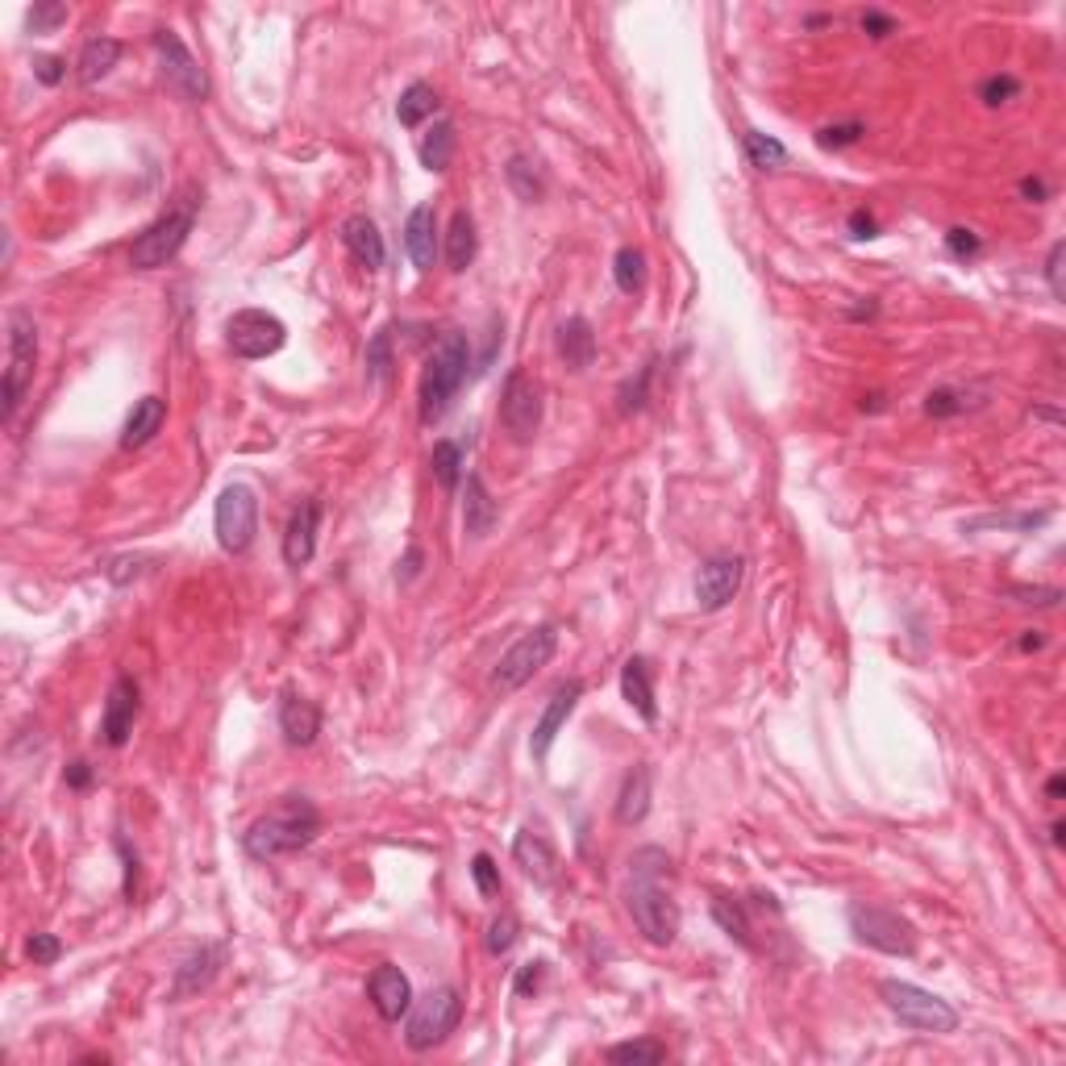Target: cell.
Listing matches in <instances>:
<instances>
[{
	"label": "cell",
	"instance_id": "59",
	"mask_svg": "<svg viewBox=\"0 0 1066 1066\" xmlns=\"http://www.w3.org/2000/svg\"><path fill=\"white\" fill-rule=\"evenodd\" d=\"M1021 196H1025V200H1033V205H1042V200H1046V184H1042V180H1033V175H1025V180H1021Z\"/></svg>",
	"mask_w": 1066,
	"mask_h": 1066
},
{
	"label": "cell",
	"instance_id": "47",
	"mask_svg": "<svg viewBox=\"0 0 1066 1066\" xmlns=\"http://www.w3.org/2000/svg\"><path fill=\"white\" fill-rule=\"evenodd\" d=\"M25 954H30L39 967H51V962H58V958H63V942H58L55 933H30Z\"/></svg>",
	"mask_w": 1066,
	"mask_h": 1066
},
{
	"label": "cell",
	"instance_id": "41",
	"mask_svg": "<svg viewBox=\"0 0 1066 1066\" xmlns=\"http://www.w3.org/2000/svg\"><path fill=\"white\" fill-rule=\"evenodd\" d=\"M605 1058H609V1063H617V1066H626V1063H666V1046H659V1042H621V1046H612Z\"/></svg>",
	"mask_w": 1066,
	"mask_h": 1066
},
{
	"label": "cell",
	"instance_id": "53",
	"mask_svg": "<svg viewBox=\"0 0 1066 1066\" xmlns=\"http://www.w3.org/2000/svg\"><path fill=\"white\" fill-rule=\"evenodd\" d=\"M542 979H546V962H542V958H537V962H525L513 979V991L516 996H533V991L542 988Z\"/></svg>",
	"mask_w": 1066,
	"mask_h": 1066
},
{
	"label": "cell",
	"instance_id": "36",
	"mask_svg": "<svg viewBox=\"0 0 1066 1066\" xmlns=\"http://www.w3.org/2000/svg\"><path fill=\"white\" fill-rule=\"evenodd\" d=\"M713 921L721 925V933H729L738 946L754 950V937H750V916H746L742 900H729V895H713Z\"/></svg>",
	"mask_w": 1066,
	"mask_h": 1066
},
{
	"label": "cell",
	"instance_id": "43",
	"mask_svg": "<svg viewBox=\"0 0 1066 1066\" xmlns=\"http://www.w3.org/2000/svg\"><path fill=\"white\" fill-rule=\"evenodd\" d=\"M63 21H67V4H58V0H39V4L25 13L30 34H51V30H58Z\"/></svg>",
	"mask_w": 1066,
	"mask_h": 1066
},
{
	"label": "cell",
	"instance_id": "45",
	"mask_svg": "<svg viewBox=\"0 0 1066 1066\" xmlns=\"http://www.w3.org/2000/svg\"><path fill=\"white\" fill-rule=\"evenodd\" d=\"M862 133H867V126H862V121L825 126V130H817V146H825V151H841V146H855Z\"/></svg>",
	"mask_w": 1066,
	"mask_h": 1066
},
{
	"label": "cell",
	"instance_id": "12",
	"mask_svg": "<svg viewBox=\"0 0 1066 1066\" xmlns=\"http://www.w3.org/2000/svg\"><path fill=\"white\" fill-rule=\"evenodd\" d=\"M154 51H159V63H163V79H167V88L175 96H184V100H205L209 96L205 67L196 63V55L184 46V39L175 30H167V25L154 30Z\"/></svg>",
	"mask_w": 1066,
	"mask_h": 1066
},
{
	"label": "cell",
	"instance_id": "6",
	"mask_svg": "<svg viewBox=\"0 0 1066 1066\" xmlns=\"http://www.w3.org/2000/svg\"><path fill=\"white\" fill-rule=\"evenodd\" d=\"M34 367H39V325L25 308H13L9 313V371H4V409H0V421L13 425L18 417L21 400H25V388L34 383Z\"/></svg>",
	"mask_w": 1066,
	"mask_h": 1066
},
{
	"label": "cell",
	"instance_id": "17",
	"mask_svg": "<svg viewBox=\"0 0 1066 1066\" xmlns=\"http://www.w3.org/2000/svg\"><path fill=\"white\" fill-rule=\"evenodd\" d=\"M367 996H371V1009L380 1012L388 1025H396L400 1016L413 1009V983H409V975L400 971V967H392V962H383V967L371 971V979H367Z\"/></svg>",
	"mask_w": 1066,
	"mask_h": 1066
},
{
	"label": "cell",
	"instance_id": "51",
	"mask_svg": "<svg viewBox=\"0 0 1066 1066\" xmlns=\"http://www.w3.org/2000/svg\"><path fill=\"white\" fill-rule=\"evenodd\" d=\"M1009 596L1016 600V605H1037V609H1054V605L1063 600V591L1058 588H1009Z\"/></svg>",
	"mask_w": 1066,
	"mask_h": 1066
},
{
	"label": "cell",
	"instance_id": "28",
	"mask_svg": "<svg viewBox=\"0 0 1066 1066\" xmlns=\"http://www.w3.org/2000/svg\"><path fill=\"white\" fill-rule=\"evenodd\" d=\"M558 355L572 371H588L596 362V329L588 317H572L558 325Z\"/></svg>",
	"mask_w": 1066,
	"mask_h": 1066
},
{
	"label": "cell",
	"instance_id": "37",
	"mask_svg": "<svg viewBox=\"0 0 1066 1066\" xmlns=\"http://www.w3.org/2000/svg\"><path fill=\"white\" fill-rule=\"evenodd\" d=\"M429 467H434V479H438L446 492H455L458 483H463V467H467V458H463V446L450 438L434 442V455H429Z\"/></svg>",
	"mask_w": 1066,
	"mask_h": 1066
},
{
	"label": "cell",
	"instance_id": "16",
	"mask_svg": "<svg viewBox=\"0 0 1066 1066\" xmlns=\"http://www.w3.org/2000/svg\"><path fill=\"white\" fill-rule=\"evenodd\" d=\"M579 696H584V684H579V679H567V684L558 687L551 700H546V708H542V717H537V725H533V733H530L533 762H546L554 738H558V729L567 725V717H572L575 705H579Z\"/></svg>",
	"mask_w": 1066,
	"mask_h": 1066
},
{
	"label": "cell",
	"instance_id": "54",
	"mask_svg": "<svg viewBox=\"0 0 1066 1066\" xmlns=\"http://www.w3.org/2000/svg\"><path fill=\"white\" fill-rule=\"evenodd\" d=\"M862 30H867L871 39H888V34H895V18L879 13V9H867V13H862Z\"/></svg>",
	"mask_w": 1066,
	"mask_h": 1066
},
{
	"label": "cell",
	"instance_id": "46",
	"mask_svg": "<svg viewBox=\"0 0 1066 1066\" xmlns=\"http://www.w3.org/2000/svg\"><path fill=\"white\" fill-rule=\"evenodd\" d=\"M471 879H476L479 895H500V867H496L492 855H476L471 858Z\"/></svg>",
	"mask_w": 1066,
	"mask_h": 1066
},
{
	"label": "cell",
	"instance_id": "42",
	"mask_svg": "<svg viewBox=\"0 0 1066 1066\" xmlns=\"http://www.w3.org/2000/svg\"><path fill=\"white\" fill-rule=\"evenodd\" d=\"M516 933H521L516 916L513 913H500V916H492V925H488V937H483V946H488V954H492V958H500V954H509L516 946Z\"/></svg>",
	"mask_w": 1066,
	"mask_h": 1066
},
{
	"label": "cell",
	"instance_id": "58",
	"mask_svg": "<svg viewBox=\"0 0 1066 1066\" xmlns=\"http://www.w3.org/2000/svg\"><path fill=\"white\" fill-rule=\"evenodd\" d=\"M421 563H425V554H421V546H409V554H404V563H400L404 572H396L400 584H409V579H417V575H421Z\"/></svg>",
	"mask_w": 1066,
	"mask_h": 1066
},
{
	"label": "cell",
	"instance_id": "11",
	"mask_svg": "<svg viewBox=\"0 0 1066 1066\" xmlns=\"http://www.w3.org/2000/svg\"><path fill=\"white\" fill-rule=\"evenodd\" d=\"M226 342L238 359H266L287 342V325L266 308H238L226 322Z\"/></svg>",
	"mask_w": 1066,
	"mask_h": 1066
},
{
	"label": "cell",
	"instance_id": "8",
	"mask_svg": "<svg viewBox=\"0 0 1066 1066\" xmlns=\"http://www.w3.org/2000/svg\"><path fill=\"white\" fill-rule=\"evenodd\" d=\"M554 650H558V629L554 626H537V629H530V633H521L513 646L500 654V663H496V671H492V687L496 692H516V687H525L542 666L551 663Z\"/></svg>",
	"mask_w": 1066,
	"mask_h": 1066
},
{
	"label": "cell",
	"instance_id": "5",
	"mask_svg": "<svg viewBox=\"0 0 1066 1066\" xmlns=\"http://www.w3.org/2000/svg\"><path fill=\"white\" fill-rule=\"evenodd\" d=\"M626 909L650 946H671L679 937V904L671 900V892L654 875L629 879Z\"/></svg>",
	"mask_w": 1066,
	"mask_h": 1066
},
{
	"label": "cell",
	"instance_id": "3",
	"mask_svg": "<svg viewBox=\"0 0 1066 1066\" xmlns=\"http://www.w3.org/2000/svg\"><path fill=\"white\" fill-rule=\"evenodd\" d=\"M196 213H200V196L188 192L180 205H172L159 221H151V226L133 238L130 266H138V271H159V266L172 263L175 254L184 250V242H188L192 226H196Z\"/></svg>",
	"mask_w": 1066,
	"mask_h": 1066
},
{
	"label": "cell",
	"instance_id": "39",
	"mask_svg": "<svg viewBox=\"0 0 1066 1066\" xmlns=\"http://www.w3.org/2000/svg\"><path fill=\"white\" fill-rule=\"evenodd\" d=\"M971 404H979V400H971V392L967 388H933L929 396H925V417H958V413H967Z\"/></svg>",
	"mask_w": 1066,
	"mask_h": 1066
},
{
	"label": "cell",
	"instance_id": "57",
	"mask_svg": "<svg viewBox=\"0 0 1066 1066\" xmlns=\"http://www.w3.org/2000/svg\"><path fill=\"white\" fill-rule=\"evenodd\" d=\"M63 783H67L72 792H88V787H93V766H88V762H72V766L63 771Z\"/></svg>",
	"mask_w": 1066,
	"mask_h": 1066
},
{
	"label": "cell",
	"instance_id": "23",
	"mask_svg": "<svg viewBox=\"0 0 1066 1066\" xmlns=\"http://www.w3.org/2000/svg\"><path fill=\"white\" fill-rule=\"evenodd\" d=\"M342 247L359 259L367 271H380L383 259H388V247H383V233L380 226L367 217V213H355V217H346L342 221Z\"/></svg>",
	"mask_w": 1066,
	"mask_h": 1066
},
{
	"label": "cell",
	"instance_id": "33",
	"mask_svg": "<svg viewBox=\"0 0 1066 1066\" xmlns=\"http://www.w3.org/2000/svg\"><path fill=\"white\" fill-rule=\"evenodd\" d=\"M646 254L638 247H621L617 254H612V280H617V287L626 292V296H642L646 292Z\"/></svg>",
	"mask_w": 1066,
	"mask_h": 1066
},
{
	"label": "cell",
	"instance_id": "14",
	"mask_svg": "<svg viewBox=\"0 0 1066 1066\" xmlns=\"http://www.w3.org/2000/svg\"><path fill=\"white\" fill-rule=\"evenodd\" d=\"M742 575H746V563L738 558V554H717V558H708L705 567H700V575H696V605H700L705 612L725 609V605L738 596V588H742Z\"/></svg>",
	"mask_w": 1066,
	"mask_h": 1066
},
{
	"label": "cell",
	"instance_id": "15",
	"mask_svg": "<svg viewBox=\"0 0 1066 1066\" xmlns=\"http://www.w3.org/2000/svg\"><path fill=\"white\" fill-rule=\"evenodd\" d=\"M133 721H138V684L130 675H117L113 687H109V700H105V713H100V742L121 750L130 742Z\"/></svg>",
	"mask_w": 1066,
	"mask_h": 1066
},
{
	"label": "cell",
	"instance_id": "29",
	"mask_svg": "<svg viewBox=\"0 0 1066 1066\" xmlns=\"http://www.w3.org/2000/svg\"><path fill=\"white\" fill-rule=\"evenodd\" d=\"M121 55H126V46L117 39H109V34H96V39L84 42V51H79V84H100V79L113 72L117 63H121Z\"/></svg>",
	"mask_w": 1066,
	"mask_h": 1066
},
{
	"label": "cell",
	"instance_id": "13",
	"mask_svg": "<svg viewBox=\"0 0 1066 1066\" xmlns=\"http://www.w3.org/2000/svg\"><path fill=\"white\" fill-rule=\"evenodd\" d=\"M500 425L521 446L533 442V434L542 429V388L525 371H513L504 380V392H500Z\"/></svg>",
	"mask_w": 1066,
	"mask_h": 1066
},
{
	"label": "cell",
	"instance_id": "32",
	"mask_svg": "<svg viewBox=\"0 0 1066 1066\" xmlns=\"http://www.w3.org/2000/svg\"><path fill=\"white\" fill-rule=\"evenodd\" d=\"M438 113V93L429 84H409L396 100V121L404 130H417L425 117Z\"/></svg>",
	"mask_w": 1066,
	"mask_h": 1066
},
{
	"label": "cell",
	"instance_id": "4",
	"mask_svg": "<svg viewBox=\"0 0 1066 1066\" xmlns=\"http://www.w3.org/2000/svg\"><path fill=\"white\" fill-rule=\"evenodd\" d=\"M879 996L892 1012L900 1025L916 1029V1033H954L958 1029V1012L933 996V991L916 988V983H904V979H883L879 983Z\"/></svg>",
	"mask_w": 1066,
	"mask_h": 1066
},
{
	"label": "cell",
	"instance_id": "55",
	"mask_svg": "<svg viewBox=\"0 0 1066 1066\" xmlns=\"http://www.w3.org/2000/svg\"><path fill=\"white\" fill-rule=\"evenodd\" d=\"M850 238H858V242H867V238H879L875 217H871L867 209H855V213H850Z\"/></svg>",
	"mask_w": 1066,
	"mask_h": 1066
},
{
	"label": "cell",
	"instance_id": "27",
	"mask_svg": "<svg viewBox=\"0 0 1066 1066\" xmlns=\"http://www.w3.org/2000/svg\"><path fill=\"white\" fill-rule=\"evenodd\" d=\"M163 421H167V400L142 396L130 409V417H126V429H121V446H126V450H138V446H146V442H151L154 434L163 429Z\"/></svg>",
	"mask_w": 1066,
	"mask_h": 1066
},
{
	"label": "cell",
	"instance_id": "52",
	"mask_svg": "<svg viewBox=\"0 0 1066 1066\" xmlns=\"http://www.w3.org/2000/svg\"><path fill=\"white\" fill-rule=\"evenodd\" d=\"M1063 254H1066V242H1054L1046 254V280H1049V292L1063 301L1066 296V284H1063Z\"/></svg>",
	"mask_w": 1066,
	"mask_h": 1066
},
{
	"label": "cell",
	"instance_id": "50",
	"mask_svg": "<svg viewBox=\"0 0 1066 1066\" xmlns=\"http://www.w3.org/2000/svg\"><path fill=\"white\" fill-rule=\"evenodd\" d=\"M946 250H950L954 259H975L979 250H983V242H979V233H971V229H950L946 233Z\"/></svg>",
	"mask_w": 1066,
	"mask_h": 1066
},
{
	"label": "cell",
	"instance_id": "10",
	"mask_svg": "<svg viewBox=\"0 0 1066 1066\" xmlns=\"http://www.w3.org/2000/svg\"><path fill=\"white\" fill-rule=\"evenodd\" d=\"M458 1021H463V1000H458V991L434 988L425 1000H417V1009H413V1016H409V1029H404V1042H409V1049L425 1054V1049L442 1046V1042L458 1029Z\"/></svg>",
	"mask_w": 1066,
	"mask_h": 1066
},
{
	"label": "cell",
	"instance_id": "24",
	"mask_svg": "<svg viewBox=\"0 0 1066 1066\" xmlns=\"http://www.w3.org/2000/svg\"><path fill=\"white\" fill-rule=\"evenodd\" d=\"M650 796H654V771L646 762H638L621 780V792H617V820L621 825H642L650 813Z\"/></svg>",
	"mask_w": 1066,
	"mask_h": 1066
},
{
	"label": "cell",
	"instance_id": "30",
	"mask_svg": "<svg viewBox=\"0 0 1066 1066\" xmlns=\"http://www.w3.org/2000/svg\"><path fill=\"white\" fill-rule=\"evenodd\" d=\"M455 146H458V133H455V121H434L429 126V133L417 142V159L425 172H446L450 163H455Z\"/></svg>",
	"mask_w": 1066,
	"mask_h": 1066
},
{
	"label": "cell",
	"instance_id": "18",
	"mask_svg": "<svg viewBox=\"0 0 1066 1066\" xmlns=\"http://www.w3.org/2000/svg\"><path fill=\"white\" fill-rule=\"evenodd\" d=\"M280 729H284L287 746H296V750L313 746L317 733H322V708L313 705L308 696H301V692L284 687V696H280Z\"/></svg>",
	"mask_w": 1066,
	"mask_h": 1066
},
{
	"label": "cell",
	"instance_id": "62",
	"mask_svg": "<svg viewBox=\"0 0 1066 1066\" xmlns=\"http://www.w3.org/2000/svg\"><path fill=\"white\" fill-rule=\"evenodd\" d=\"M858 409H862V413H879V409H883V396H879V392H871V396H862V404H858Z\"/></svg>",
	"mask_w": 1066,
	"mask_h": 1066
},
{
	"label": "cell",
	"instance_id": "20",
	"mask_svg": "<svg viewBox=\"0 0 1066 1066\" xmlns=\"http://www.w3.org/2000/svg\"><path fill=\"white\" fill-rule=\"evenodd\" d=\"M221 962H226V946H196V950L175 967V983H172V996L175 1000H184V996H196V991H205L217 979V971H221Z\"/></svg>",
	"mask_w": 1066,
	"mask_h": 1066
},
{
	"label": "cell",
	"instance_id": "19",
	"mask_svg": "<svg viewBox=\"0 0 1066 1066\" xmlns=\"http://www.w3.org/2000/svg\"><path fill=\"white\" fill-rule=\"evenodd\" d=\"M317 530H322V504L317 500H305L292 521H287L284 533V563L287 567H308L313 554H317Z\"/></svg>",
	"mask_w": 1066,
	"mask_h": 1066
},
{
	"label": "cell",
	"instance_id": "60",
	"mask_svg": "<svg viewBox=\"0 0 1066 1066\" xmlns=\"http://www.w3.org/2000/svg\"><path fill=\"white\" fill-rule=\"evenodd\" d=\"M1016 646H1021V650H1025V654H1029V650H1042V646H1046V638H1042L1037 629H1025V638H1021Z\"/></svg>",
	"mask_w": 1066,
	"mask_h": 1066
},
{
	"label": "cell",
	"instance_id": "38",
	"mask_svg": "<svg viewBox=\"0 0 1066 1066\" xmlns=\"http://www.w3.org/2000/svg\"><path fill=\"white\" fill-rule=\"evenodd\" d=\"M392 367H396V355H392V329L383 325L376 329V338L367 342V383L371 388H383L392 380Z\"/></svg>",
	"mask_w": 1066,
	"mask_h": 1066
},
{
	"label": "cell",
	"instance_id": "7",
	"mask_svg": "<svg viewBox=\"0 0 1066 1066\" xmlns=\"http://www.w3.org/2000/svg\"><path fill=\"white\" fill-rule=\"evenodd\" d=\"M850 933H855L862 946H871L879 954H892V958H913L916 954V929L909 916L892 913L883 904H850Z\"/></svg>",
	"mask_w": 1066,
	"mask_h": 1066
},
{
	"label": "cell",
	"instance_id": "44",
	"mask_svg": "<svg viewBox=\"0 0 1066 1066\" xmlns=\"http://www.w3.org/2000/svg\"><path fill=\"white\" fill-rule=\"evenodd\" d=\"M1016 93H1021V79H1016V76H988L983 84H979V100H983V105H991V109L1009 105Z\"/></svg>",
	"mask_w": 1066,
	"mask_h": 1066
},
{
	"label": "cell",
	"instance_id": "2",
	"mask_svg": "<svg viewBox=\"0 0 1066 1066\" xmlns=\"http://www.w3.org/2000/svg\"><path fill=\"white\" fill-rule=\"evenodd\" d=\"M467 367H471V342H467V334H442L434 355L421 367V383H417V409L425 425L446 417V409L455 404L458 388L467 383Z\"/></svg>",
	"mask_w": 1066,
	"mask_h": 1066
},
{
	"label": "cell",
	"instance_id": "1",
	"mask_svg": "<svg viewBox=\"0 0 1066 1066\" xmlns=\"http://www.w3.org/2000/svg\"><path fill=\"white\" fill-rule=\"evenodd\" d=\"M317 834H322V813H317V804H313L308 796H280L271 808H266L263 817L250 825L242 846H247L250 858L271 862V858L296 855V850L313 846Z\"/></svg>",
	"mask_w": 1066,
	"mask_h": 1066
},
{
	"label": "cell",
	"instance_id": "40",
	"mask_svg": "<svg viewBox=\"0 0 1066 1066\" xmlns=\"http://www.w3.org/2000/svg\"><path fill=\"white\" fill-rule=\"evenodd\" d=\"M654 367H659V362L650 359L646 367L638 371V380H626V383H621V392H617V409H621L626 417H629V413H642V409H646L650 380H654Z\"/></svg>",
	"mask_w": 1066,
	"mask_h": 1066
},
{
	"label": "cell",
	"instance_id": "56",
	"mask_svg": "<svg viewBox=\"0 0 1066 1066\" xmlns=\"http://www.w3.org/2000/svg\"><path fill=\"white\" fill-rule=\"evenodd\" d=\"M117 850H121V862H126V895H130L133 904V892H138V855L130 850V841L117 838Z\"/></svg>",
	"mask_w": 1066,
	"mask_h": 1066
},
{
	"label": "cell",
	"instance_id": "34",
	"mask_svg": "<svg viewBox=\"0 0 1066 1066\" xmlns=\"http://www.w3.org/2000/svg\"><path fill=\"white\" fill-rule=\"evenodd\" d=\"M504 180H509V188L525 200V205H537L542 196H546V175L537 172V163L533 159H525V154H513L509 159V167H504Z\"/></svg>",
	"mask_w": 1066,
	"mask_h": 1066
},
{
	"label": "cell",
	"instance_id": "49",
	"mask_svg": "<svg viewBox=\"0 0 1066 1066\" xmlns=\"http://www.w3.org/2000/svg\"><path fill=\"white\" fill-rule=\"evenodd\" d=\"M991 525H1000V530H1037V525H1046V513H1025V516H983V521H975L971 530H991Z\"/></svg>",
	"mask_w": 1066,
	"mask_h": 1066
},
{
	"label": "cell",
	"instance_id": "31",
	"mask_svg": "<svg viewBox=\"0 0 1066 1066\" xmlns=\"http://www.w3.org/2000/svg\"><path fill=\"white\" fill-rule=\"evenodd\" d=\"M476 250H479L476 217L467 209H458L450 217V229H446V263H450V271H467V266L476 263Z\"/></svg>",
	"mask_w": 1066,
	"mask_h": 1066
},
{
	"label": "cell",
	"instance_id": "21",
	"mask_svg": "<svg viewBox=\"0 0 1066 1066\" xmlns=\"http://www.w3.org/2000/svg\"><path fill=\"white\" fill-rule=\"evenodd\" d=\"M404 250L417 271H434V259H438V213L434 205H417L404 221Z\"/></svg>",
	"mask_w": 1066,
	"mask_h": 1066
},
{
	"label": "cell",
	"instance_id": "9",
	"mask_svg": "<svg viewBox=\"0 0 1066 1066\" xmlns=\"http://www.w3.org/2000/svg\"><path fill=\"white\" fill-rule=\"evenodd\" d=\"M213 530H217V546L226 554H247L254 533H259V496H254V488L229 483L226 492L217 496Z\"/></svg>",
	"mask_w": 1066,
	"mask_h": 1066
},
{
	"label": "cell",
	"instance_id": "25",
	"mask_svg": "<svg viewBox=\"0 0 1066 1066\" xmlns=\"http://www.w3.org/2000/svg\"><path fill=\"white\" fill-rule=\"evenodd\" d=\"M621 696H626V705L642 717L646 725L659 721V705H654V675H650V663L646 659H629L626 666H621Z\"/></svg>",
	"mask_w": 1066,
	"mask_h": 1066
},
{
	"label": "cell",
	"instance_id": "48",
	"mask_svg": "<svg viewBox=\"0 0 1066 1066\" xmlns=\"http://www.w3.org/2000/svg\"><path fill=\"white\" fill-rule=\"evenodd\" d=\"M34 79H39V84H46V88H58V84L67 79V58L39 55V58H34Z\"/></svg>",
	"mask_w": 1066,
	"mask_h": 1066
},
{
	"label": "cell",
	"instance_id": "61",
	"mask_svg": "<svg viewBox=\"0 0 1066 1066\" xmlns=\"http://www.w3.org/2000/svg\"><path fill=\"white\" fill-rule=\"evenodd\" d=\"M1063 792H1066V780H1063V775H1054V780L1046 783V796L1049 800H1063Z\"/></svg>",
	"mask_w": 1066,
	"mask_h": 1066
},
{
	"label": "cell",
	"instance_id": "22",
	"mask_svg": "<svg viewBox=\"0 0 1066 1066\" xmlns=\"http://www.w3.org/2000/svg\"><path fill=\"white\" fill-rule=\"evenodd\" d=\"M513 858L533 883H554V875H558V855H554L551 838L537 834V829H521V834H516Z\"/></svg>",
	"mask_w": 1066,
	"mask_h": 1066
},
{
	"label": "cell",
	"instance_id": "26",
	"mask_svg": "<svg viewBox=\"0 0 1066 1066\" xmlns=\"http://www.w3.org/2000/svg\"><path fill=\"white\" fill-rule=\"evenodd\" d=\"M500 521V509H496L488 483L479 476H467V492H463V530L471 537H488Z\"/></svg>",
	"mask_w": 1066,
	"mask_h": 1066
},
{
	"label": "cell",
	"instance_id": "35",
	"mask_svg": "<svg viewBox=\"0 0 1066 1066\" xmlns=\"http://www.w3.org/2000/svg\"><path fill=\"white\" fill-rule=\"evenodd\" d=\"M742 146L750 167H759V172H780V167H787V146H783L780 138H771V133L746 130Z\"/></svg>",
	"mask_w": 1066,
	"mask_h": 1066
}]
</instances>
